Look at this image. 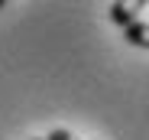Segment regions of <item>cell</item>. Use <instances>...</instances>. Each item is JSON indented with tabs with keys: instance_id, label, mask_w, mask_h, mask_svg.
<instances>
[{
	"instance_id": "1",
	"label": "cell",
	"mask_w": 149,
	"mask_h": 140,
	"mask_svg": "<svg viewBox=\"0 0 149 140\" xmlns=\"http://www.w3.org/2000/svg\"><path fill=\"white\" fill-rule=\"evenodd\" d=\"M146 4L143 0H120V4H110V20L117 23V26H133L136 23V16H139V10H143Z\"/></svg>"
},
{
	"instance_id": "2",
	"label": "cell",
	"mask_w": 149,
	"mask_h": 140,
	"mask_svg": "<svg viewBox=\"0 0 149 140\" xmlns=\"http://www.w3.org/2000/svg\"><path fill=\"white\" fill-rule=\"evenodd\" d=\"M123 39H127L130 46H139V49H149V23L136 20L133 26H127V30H123Z\"/></svg>"
},
{
	"instance_id": "4",
	"label": "cell",
	"mask_w": 149,
	"mask_h": 140,
	"mask_svg": "<svg viewBox=\"0 0 149 140\" xmlns=\"http://www.w3.org/2000/svg\"><path fill=\"white\" fill-rule=\"evenodd\" d=\"M33 140H39V137H33Z\"/></svg>"
},
{
	"instance_id": "3",
	"label": "cell",
	"mask_w": 149,
	"mask_h": 140,
	"mask_svg": "<svg viewBox=\"0 0 149 140\" xmlns=\"http://www.w3.org/2000/svg\"><path fill=\"white\" fill-rule=\"evenodd\" d=\"M45 140H78V137H74V134H68V130H62V127H55Z\"/></svg>"
}]
</instances>
